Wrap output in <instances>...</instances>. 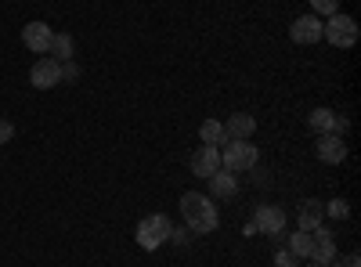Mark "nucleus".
<instances>
[{
    "mask_svg": "<svg viewBox=\"0 0 361 267\" xmlns=\"http://www.w3.org/2000/svg\"><path fill=\"white\" fill-rule=\"evenodd\" d=\"M180 217H185L188 231H195V235H209V231H217V224H221L214 199H206L199 192L180 195Z\"/></svg>",
    "mask_w": 361,
    "mask_h": 267,
    "instance_id": "obj_1",
    "label": "nucleus"
},
{
    "mask_svg": "<svg viewBox=\"0 0 361 267\" xmlns=\"http://www.w3.org/2000/svg\"><path fill=\"white\" fill-rule=\"evenodd\" d=\"M322 40H329V44L340 47V51H350L357 44V22L350 15H340V11L329 15L322 22Z\"/></svg>",
    "mask_w": 361,
    "mask_h": 267,
    "instance_id": "obj_2",
    "label": "nucleus"
},
{
    "mask_svg": "<svg viewBox=\"0 0 361 267\" xmlns=\"http://www.w3.org/2000/svg\"><path fill=\"white\" fill-rule=\"evenodd\" d=\"M170 235H173V228H170V221H166L163 213H148V217L137 224V246L152 253V249H159V246L170 239Z\"/></svg>",
    "mask_w": 361,
    "mask_h": 267,
    "instance_id": "obj_3",
    "label": "nucleus"
},
{
    "mask_svg": "<svg viewBox=\"0 0 361 267\" xmlns=\"http://www.w3.org/2000/svg\"><path fill=\"white\" fill-rule=\"evenodd\" d=\"M257 159H260V152H257V144H253V141H228V144H224V152H221V166L231 170V173H238V170H253Z\"/></svg>",
    "mask_w": 361,
    "mask_h": 267,
    "instance_id": "obj_4",
    "label": "nucleus"
},
{
    "mask_svg": "<svg viewBox=\"0 0 361 267\" xmlns=\"http://www.w3.org/2000/svg\"><path fill=\"white\" fill-rule=\"evenodd\" d=\"M289 40L300 44V47H314L322 40V18L314 15H300L293 25H289Z\"/></svg>",
    "mask_w": 361,
    "mask_h": 267,
    "instance_id": "obj_5",
    "label": "nucleus"
},
{
    "mask_svg": "<svg viewBox=\"0 0 361 267\" xmlns=\"http://www.w3.org/2000/svg\"><path fill=\"white\" fill-rule=\"evenodd\" d=\"M29 83H33L37 91H51V87L62 83V66H58L54 58H47V54H44L40 62H37L33 69H29Z\"/></svg>",
    "mask_w": 361,
    "mask_h": 267,
    "instance_id": "obj_6",
    "label": "nucleus"
},
{
    "mask_svg": "<svg viewBox=\"0 0 361 267\" xmlns=\"http://www.w3.org/2000/svg\"><path fill=\"white\" fill-rule=\"evenodd\" d=\"M314 152H318V159H322V163L340 166V163L347 159V141H343V134H318Z\"/></svg>",
    "mask_w": 361,
    "mask_h": 267,
    "instance_id": "obj_7",
    "label": "nucleus"
},
{
    "mask_svg": "<svg viewBox=\"0 0 361 267\" xmlns=\"http://www.w3.org/2000/svg\"><path fill=\"white\" fill-rule=\"evenodd\" d=\"M253 228L264 231V235H282L286 231V213H282V206H257V213H253Z\"/></svg>",
    "mask_w": 361,
    "mask_h": 267,
    "instance_id": "obj_8",
    "label": "nucleus"
},
{
    "mask_svg": "<svg viewBox=\"0 0 361 267\" xmlns=\"http://www.w3.org/2000/svg\"><path fill=\"white\" fill-rule=\"evenodd\" d=\"M192 173L195 177H214L217 170H221V148H214V144H202L199 152L192 156Z\"/></svg>",
    "mask_w": 361,
    "mask_h": 267,
    "instance_id": "obj_9",
    "label": "nucleus"
},
{
    "mask_svg": "<svg viewBox=\"0 0 361 267\" xmlns=\"http://www.w3.org/2000/svg\"><path fill=\"white\" fill-rule=\"evenodd\" d=\"M311 242H314V249H311L314 263H333L336 260V239H333V231H329V228H314Z\"/></svg>",
    "mask_w": 361,
    "mask_h": 267,
    "instance_id": "obj_10",
    "label": "nucleus"
},
{
    "mask_svg": "<svg viewBox=\"0 0 361 267\" xmlns=\"http://www.w3.org/2000/svg\"><path fill=\"white\" fill-rule=\"evenodd\" d=\"M51 25L47 22H29L25 29H22V40H25V47L29 51H37V54H47V47H51Z\"/></svg>",
    "mask_w": 361,
    "mask_h": 267,
    "instance_id": "obj_11",
    "label": "nucleus"
},
{
    "mask_svg": "<svg viewBox=\"0 0 361 267\" xmlns=\"http://www.w3.org/2000/svg\"><path fill=\"white\" fill-rule=\"evenodd\" d=\"M224 134L231 141H250V134H257V120H253L250 112H235L231 120L224 123Z\"/></svg>",
    "mask_w": 361,
    "mask_h": 267,
    "instance_id": "obj_12",
    "label": "nucleus"
},
{
    "mask_svg": "<svg viewBox=\"0 0 361 267\" xmlns=\"http://www.w3.org/2000/svg\"><path fill=\"white\" fill-rule=\"evenodd\" d=\"M206 181H209V192H214L217 199H224V202L238 195V181H235V173H231V170H224V166H221L214 177H206Z\"/></svg>",
    "mask_w": 361,
    "mask_h": 267,
    "instance_id": "obj_13",
    "label": "nucleus"
},
{
    "mask_svg": "<svg viewBox=\"0 0 361 267\" xmlns=\"http://www.w3.org/2000/svg\"><path fill=\"white\" fill-rule=\"evenodd\" d=\"M322 217H325V206H322L318 199H311V202H300V213H296L300 231H314V228H322Z\"/></svg>",
    "mask_w": 361,
    "mask_h": 267,
    "instance_id": "obj_14",
    "label": "nucleus"
},
{
    "mask_svg": "<svg viewBox=\"0 0 361 267\" xmlns=\"http://www.w3.org/2000/svg\"><path fill=\"white\" fill-rule=\"evenodd\" d=\"M73 51H76V44H73L69 33H54L51 47H47V58H54V62L62 66V62H73Z\"/></svg>",
    "mask_w": 361,
    "mask_h": 267,
    "instance_id": "obj_15",
    "label": "nucleus"
},
{
    "mask_svg": "<svg viewBox=\"0 0 361 267\" xmlns=\"http://www.w3.org/2000/svg\"><path fill=\"white\" fill-rule=\"evenodd\" d=\"M311 249H314L311 231H293V235H289V253H293L296 260H311Z\"/></svg>",
    "mask_w": 361,
    "mask_h": 267,
    "instance_id": "obj_16",
    "label": "nucleus"
},
{
    "mask_svg": "<svg viewBox=\"0 0 361 267\" xmlns=\"http://www.w3.org/2000/svg\"><path fill=\"white\" fill-rule=\"evenodd\" d=\"M307 123H311L314 134H333V127H336V112H333V108H314Z\"/></svg>",
    "mask_w": 361,
    "mask_h": 267,
    "instance_id": "obj_17",
    "label": "nucleus"
},
{
    "mask_svg": "<svg viewBox=\"0 0 361 267\" xmlns=\"http://www.w3.org/2000/svg\"><path fill=\"white\" fill-rule=\"evenodd\" d=\"M199 137H202V144H214V148H221L224 144V123L221 120H206L202 127H199Z\"/></svg>",
    "mask_w": 361,
    "mask_h": 267,
    "instance_id": "obj_18",
    "label": "nucleus"
},
{
    "mask_svg": "<svg viewBox=\"0 0 361 267\" xmlns=\"http://www.w3.org/2000/svg\"><path fill=\"white\" fill-rule=\"evenodd\" d=\"M311 8H314V15H336L340 11V0H311Z\"/></svg>",
    "mask_w": 361,
    "mask_h": 267,
    "instance_id": "obj_19",
    "label": "nucleus"
},
{
    "mask_svg": "<svg viewBox=\"0 0 361 267\" xmlns=\"http://www.w3.org/2000/svg\"><path fill=\"white\" fill-rule=\"evenodd\" d=\"M325 213H329V217H336V221H343V217H350V206H347L343 199H333V202L325 206Z\"/></svg>",
    "mask_w": 361,
    "mask_h": 267,
    "instance_id": "obj_20",
    "label": "nucleus"
},
{
    "mask_svg": "<svg viewBox=\"0 0 361 267\" xmlns=\"http://www.w3.org/2000/svg\"><path fill=\"white\" fill-rule=\"evenodd\" d=\"M62 83H80V66L76 62H62Z\"/></svg>",
    "mask_w": 361,
    "mask_h": 267,
    "instance_id": "obj_21",
    "label": "nucleus"
},
{
    "mask_svg": "<svg viewBox=\"0 0 361 267\" xmlns=\"http://www.w3.org/2000/svg\"><path fill=\"white\" fill-rule=\"evenodd\" d=\"M275 267H300V260H296L289 249H279V253H275Z\"/></svg>",
    "mask_w": 361,
    "mask_h": 267,
    "instance_id": "obj_22",
    "label": "nucleus"
},
{
    "mask_svg": "<svg viewBox=\"0 0 361 267\" xmlns=\"http://www.w3.org/2000/svg\"><path fill=\"white\" fill-rule=\"evenodd\" d=\"M333 267H361V256H357V253H347V256L333 260Z\"/></svg>",
    "mask_w": 361,
    "mask_h": 267,
    "instance_id": "obj_23",
    "label": "nucleus"
},
{
    "mask_svg": "<svg viewBox=\"0 0 361 267\" xmlns=\"http://www.w3.org/2000/svg\"><path fill=\"white\" fill-rule=\"evenodd\" d=\"M11 137H15V127H11L8 120H0V144H8Z\"/></svg>",
    "mask_w": 361,
    "mask_h": 267,
    "instance_id": "obj_24",
    "label": "nucleus"
},
{
    "mask_svg": "<svg viewBox=\"0 0 361 267\" xmlns=\"http://www.w3.org/2000/svg\"><path fill=\"white\" fill-rule=\"evenodd\" d=\"M311 267H333V263H314V260H311Z\"/></svg>",
    "mask_w": 361,
    "mask_h": 267,
    "instance_id": "obj_25",
    "label": "nucleus"
}]
</instances>
